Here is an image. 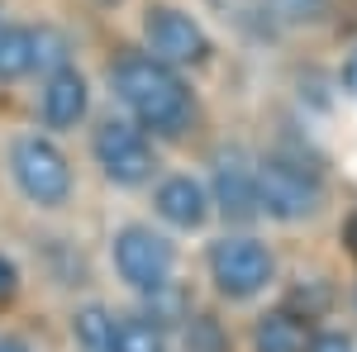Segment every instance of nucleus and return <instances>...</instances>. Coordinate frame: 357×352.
<instances>
[{"label":"nucleus","instance_id":"f257e3e1","mask_svg":"<svg viewBox=\"0 0 357 352\" xmlns=\"http://www.w3.org/2000/svg\"><path fill=\"white\" fill-rule=\"evenodd\" d=\"M114 100L134 114L138 129H153L158 138H176L195 119V95L186 77L153 53H124L110 67Z\"/></svg>","mask_w":357,"mask_h":352},{"label":"nucleus","instance_id":"f03ea898","mask_svg":"<svg viewBox=\"0 0 357 352\" xmlns=\"http://www.w3.org/2000/svg\"><path fill=\"white\" fill-rule=\"evenodd\" d=\"M257 205L276 224H301L324 205V181L296 153H267L257 158Z\"/></svg>","mask_w":357,"mask_h":352},{"label":"nucleus","instance_id":"7ed1b4c3","mask_svg":"<svg viewBox=\"0 0 357 352\" xmlns=\"http://www.w3.org/2000/svg\"><path fill=\"white\" fill-rule=\"evenodd\" d=\"M205 267H210V281L224 300H252L272 286L276 257L272 247L262 238H252V234H224V238L210 243Z\"/></svg>","mask_w":357,"mask_h":352},{"label":"nucleus","instance_id":"20e7f679","mask_svg":"<svg viewBox=\"0 0 357 352\" xmlns=\"http://www.w3.org/2000/svg\"><path fill=\"white\" fill-rule=\"evenodd\" d=\"M10 176L24 190V200H33L38 210H57L72 200V162L43 134H24L10 148Z\"/></svg>","mask_w":357,"mask_h":352},{"label":"nucleus","instance_id":"39448f33","mask_svg":"<svg viewBox=\"0 0 357 352\" xmlns=\"http://www.w3.org/2000/svg\"><path fill=\"white\" fill-rule=\"evenodd\" d=\"M91 158L114 186H148L158 171V153L148 143V129L134 119H100L91 134Z\"/></svg>","mask_w":357,"mask_h":352},{"label":"nucleus","instance_id":"423d86ee","mask_svg":"<svg viewBox=\"0 0 357 352\" xmlns=\"http://www.w3.org/2000/svg\"><path fill=\"white\" fill-rule=\"evenodd\" d=\"M110 257H114L119 281L143 291V296L162 291L167 281H172V271H176V247L153 224H124L110 243Z\"/></svg>","mask_w":357,"mask_h":352},{"label":"nucleus","instance_id":"0eeeda50","mask_svg":"<svg viewBox=\"0 0 357 352\" xmlns=\"http://www.w3.org/2000/svg\"><path fill=\"white\" fill-rule=\"evenodd\" d=\"M143 38H148V53L172 62V67H200L210 57V33L200 29L195 15L176 10V5H148Z\"/></svg>","mask_w":357,"mask_h":352},{"label":"nucleus","instance_id":"6e6552de","mask_svg":"<svg viewBox=\"0 0 357 352\" xmlns=\"http://www.w3.org/2000/svg\"><path fill=\"white\" fill-rule=\"evenodd\" d=\"M210 205L229 224H252L262 215L257 205V162L243 148H220L210 162Z\"/></svg>","mask_w":357,"mask_h":352},{"label":"nucleus","instance_id":"1a4fd4ad","mask_svg":"<svg viewBox=\"0 0 357 352\" xmlns=\"http://www.w3.org/2000/svg\"><path fill=\"white\" fill-rule=\"evenodd\" d=\"M86 109H91V86L77 67H62L53 77H43V91H38V119H43V129H77L86 119Z\"/></svg>","mask_w":357,"mask_h":352},{"label":"nucleus","instance_id":"9d476101","mask_svg":"<svg viewBox=\"0 0 357 352\" xmlns=\"http://www.w3.org/2000/svg\"><path fill=\"white\" fill-rule=\"evenodd\" d=\"M153 210L172 229H200L215 205H210V186L205 181H195V176H167L153 190Z\"/></svg>","mask_w":357,"mask_h":352},{"label":"nucleus","instance_id":"9b49d317","mask_svg":"<svg viewBox=\"0 0 357 352\" xmlns=\"http://www.w3.org/2000/svg\"><path fill=\"white\" fill-rule=\"evenodd\" d=\"M305 348H310V338H305L301 314H291V309L257 314V324H252V352H305Z\"/></svg>","mask_w":357,"mask_h":352},{"label":"nucleus","instance_id":"f8f14e48","mask_svg":"<svg viewBox=\"0 0 357 352\" xmlns=\"http://www.w3.org/2000/svg\"><path fill=\"white\" fill-rule=\"evenodd\" d=\"M114 352H172L167 324H158L153 314H119V324H114Z\"/></svg>","mask_w":357,"mask_h":352},{"label":"nucleus","instance_id":"ddd939ff","mask_svg":"<svg viewBox=\"0 0 357 352\" xmlns=\"http://www.w3.org/2000/svg\"><path fill=\"white\" fill-rule=\"evenodd\" d=\"M114 324L119 314H110L105 305H86L72 314V338L82 352H114Z\"/></svg>","mask_w":357,"mask_h":352},{"label":"nucleus","instance_id":"4468645a","mask_svg":"<svg viewBox=\"0 0 357 352\" xmlns=\"http://www.w3.org/2000/svg\"><path fill=\"white\" fill-rule=\"evenodd\" d=\"M33 72V29L0 24V82H20Z\"/></svg>","mask_w":357,"mask_h":352},{"label":"nucleus","instance_id":"2eb2a0df","mask_svg":"<svg viewBox=\"0 0 357 352\" xmlns=\"http://www.w3.org/2000/svg\"><path fill=\"white\" fill-rule=\"evenodd\" d=\"M62 67H72V43H67V33L53 29V24H38L33 29V72L53 77Z\"/></svg>","mask_w":357,"mask_h":352},{"label":"nucleus","instance_id":"dca6fc26","mask_svg":"<svg viewBox=\"0 0 357 352\" xmlns=\"http://www.w3.org/2000/svg\"><path fill=\"white\" fill-rule=\"evenodd\" d=\"M186 352H224L220 324L210 314H186Z\"/></svg>","mask_w":357,"mask_h":352},{"label":"nucleus","instance_id":"f3484780","mask_svg":"<svg viewBox=\"0 0 357 352\" xmlns=\"http://www.w3.org/2000/svg\"><path fill=\"white\" fill-rule=\"evenodd\" d=\"M305 352H353V338H348V333H338V328H329V333H314Z\"/></svg>","mask_w":357,"mask_h":352},{"label":"nucleus","instance_id":"a211bd4d","mask_svg":"<svg viewBox=\"0 0 357 352\" xmlns=\"http://www.w3.org/2000/svg\"><path fill=\"white\" fill-rule=\"evenodd\" d=\"M281 15L286 20H319L324 15V0H281Z\"/></svg>","mask_w":357,"mask_h":352},{"label":"nucleus","instance_id":"6ab92c4d","mask_svg":"<svg viewBox=\"0 0 357 352\" xmlns=\"http://www.w3.org/2000/svg\"><path fill=\"white\" fill-rule=\"evenodd\" d=\"M15 291H20V267H15V257L0 252V300H10Z\"/></svg>","mask_w":357,"mask_h":352},{"label":"nucleus","instance_id":"aec40b11","mask_svg":"<svg viewBox=\"0 0 357 352\" xmlns=\"http://www.w3.org/2000/svg\"><path fill=\"white\" fill-rule=\"evenodd\" d=\"M338 82H343V91H348V95H357V48L348 53V62H343V72H338Z\"/></svg>","mask_w":357,"mask_h":352},{"label":"nucleus","instance_id":"412c9836","mask_svg":"<svg viewBox=\"0 0 357 352\" xmlns=\"http://www.w3.org/2000/svg\"><path fill=\"white\" fill-rule=\"evenodd\" d=\"M0 352H33L24 338H15V333H0Z\"/></svg>","mask_w":357,"mask_h":352},{"label":"nucleus","instance_id":"4be33fe9","mask_svg":"<svg viewBox=\"0 0 357 352\" xmlns=\"http://www.w3.org/2000/svg\"><path fill=\"white\" fill-rule=\"evenodd\" d=\"M105 5H114V0H105Z\"/></svg>","mask_w":357,"mask_h":352}]
</instances>
